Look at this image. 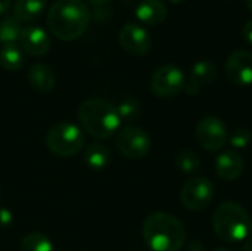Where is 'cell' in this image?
Listing matches in <instances>:
<instances>
[{"instance_id": "25", "label": "cell", "mask_w": 252, "mask_h": 251, "mask_svg": "<svg viewBox=\"0 0 252 251\" xmlns=\"http://www.w3.org/2000/svg\"><path fill=\"white\" fill-rule=\"evenodd\" d=\"M13 223V215L9 209L0 207V228H9Z\"/></svg>"}, {"instance_id": "10", "label": "cell", "mask_w": 252, "mask_h": 251, "mask_svg": "<svg viewBox=\"0 0 252 251\" xmlns=\"http://www.w3.org/2000/svg\"><path fill=\"white\" fill-rule=\"evenodd\" d=\"M118 41L126 52L134 56L145 55L151 47L149 33L142 25L133 22H128L121 27L118 33Z\"/></svg>"}, {"instance_id": "14", "label": "cell", "mask_w": 252, "mask_h": 251, "mask_svg": "<svg viewBox=\"0 0 252 251\" xmlns=\"http://www.w3.org/2000/svg\"><path fill=\"white\" fill-rule=\"evenodd\" d=\"M244 158L235 149L224 151L216 158V173L227 182L236 180L244 173Z\"/></svg>"}, {"instance_id": "20", "label": "cell", "mask_w": 252, "mask_h": 251, "mask_svg": "<svg viewBox=\"0 0 252 251\" xmlns=\"http://www.w3.org/2000/svg\"><path fill=\"white\" fill-rule=\"evenodd\" d=\"M21 251H55L50 238L41 232H28L21 240Z\"/></svg>"}, {"instance_id": "30", "label": "cell", "mask_w": 252, "mask_h": 251, "mask_svg": "<svg viewBox=\"0 0 252 251\" xmlns=\"http://www.w3.org/2000/svg\"><path fill=\"white\" fill-rule=\"evenodd\" d=\"M89 1H90V3H93V4H97V6H99V4H103V3H106L108 0H89Z\"/></svg>"}, {"instance_id": "23", "label": "cell", "mask_w": 252, "mask_h": 251, "mask_svg": "<svg viewBox=\"0 0 252 251\" xmlns=\"http://www.w3.org/2000/svg\"><path fill=\"white\" fill-rule=\"evenodd\" d=\"M174 163H176V167H177L180 172L189 173V175L198 172V170L201 169V166H202L199 157H198L193 151H190V149H183V151H180V152L176 155Z\"/></svg>"}, {"instance_id": "26", "label": "cell", "mask_w": 252, "mask_h": 251, "mask_svg": "<svg viewBox=\"0 0 252 251\" xmlns=\"http://www.w3.org/2000/svg\"><path fill=\"white\" fill-rule=\"evenodd\" d=\"M242 34H244V37H245V40L252 44V18L251 19H248L245 24H244V28H242Z\"/></svg>"}, {"instance_id": "18", "label": "cell", "mask_w": 252, "mask_h": 251, "mask_svg": "<svg viewBox=\"0 0 252 251\" xmlns=\"http://www.w3.org/2000/svg\"><path fill=\"white\" fill-rule=\"evenodd\" d=\"M46 0H15L13 16L18 21H32L44 9Z\"/></svg>"}, {"instance_id": "29", "label": "cell", "mask_w": 252, "mask_h": 251, "mask_svg": "<svg viewBox=\"0 0 252 251\" xmlns=\"http://www.w3.org/2000/svg\"><path fill=\"white\" fill-rule=\"evenodd\" d=\"M242 251H252V238L245 241V244L242 247Z\"/></svg>"}, {"instance_id": "28", "label": "cell", "mask_w": 252, "mask_h": 251, "mask_svg": "<svg viewBox=\"0 0 252 251\" xmlns=\"http://www.w3.org/2000/svg\"><path fill=\"white\" fill-rule=\"evenodd\" d=\"M10 1H12V0H0V13H4V12L9 9Z\"/></svg>"}, {"instance_id": "4", "label": "cell", "mask_w": 252, "mask_h": 251, "mask_svg": "<svg viewBox=\"0 0 252 251\" xmlns=\"http://www.w3.org/2000/svg\"><path fill=\"white\" fill-rule=\"evenodd\" d=\"M213 228L220 240L226 243H241L251 234V217L238 203L224 201L213 215Z\"/></svg>"}, {"instance_id": "3", "label": "cell", "mask_w": 252, "mask_h": 251, "mask_svg": "<svg viewBox=\"0 0 252 251\" xmlns=\"http://www.w3.org/2000/svg\"><path fill=\"white\" fill-rule=\"evenodd\" d=\"M142 234L152 251H180L186 240L182 222L165 212L151 213L143 222Z\"/></svg>"}, {"instance_id": "24", "label": "cell", "mask_w": 252, "mask_h": 251, "mask_svg": "<svg viewBox=\"0 0 252 251\" xmlns=\"http://www.w3.org/2000/svg\"><path fill=\"white\" fill-rule=\"evenodd\" d=\"M229 142H230L232 148H235V151L245 149L252 142L251 132L245 127H236L232 133H229Z\"/></svg>"}, {"instance_id": "2", "label": "cell", "mask_w": 252, "mask_h": 251, "mask_svg": "<svg viewBox=\"0 0 252 251\" xmlns=\"http://www.w3.org/2000/svg\"><path fill=\"white\" fill-rule=\"evenodd\" d=\"M92 18L89 6L83 0H56L47 13L49 30L61 40L80 37Z\"/></svg>"}, {"instance_id": "31", "label": "cell", "mask_w": 252, "mask_h": 251, "mask_svg": "<svg viewBox=\"0 0 252 251\" xmlns=\"http://www.w3.org/2000/svg\"><path fill=\"white\" fill-rule=\"evenodd\" d=\"M213 251H232L230 249H227V247H217V249H214Z\"/></svg>"}, {"instance_id": "11", "label": "cell", "mask_w": 252, "mask_h": 251, "mask_svg": "<svg viewBox=\"0 0 252 251\" xmlns=\"http://www.w3.org/2000/svg\"><path fill=\"white\" fill-rule=\"evenodd\" d=\"M224 70L232 83L238 86H251L252 53L248 50H235L226 59Z\"/></svg>"}, {"instance_id": "15", "label": "cell", "mask_w": 252, "mask_h": 251, "mask_svg": "<svg viewBox=\"0 0 252 251\" xmlns=\"http://www.w3.org/2000/svg\"><path fill=\"white\" fill-rule=\"evenodd\" d=\"M30 86L38 93H49L56 83V75L47 64H32L27 74Z\"/></svg>"}, {"instance_id": "34", "label": "cell", "mask_w": 252, "mask_h": 251, "mask_svg": "<svg viewBox=\"0 0 252 251\" xmlns=\"http://www.w3.org/2000/svg\"><path fill=\"white\" fill-rule=\"evenodd\" d=\"M0 197H1V188H0Z\"/></svg>"}, {"instance_id": "22", "label": "cell", "mask_w": 252, "mask_h": 251, "mask_svg": "<svg viewBox=\"0 0 252 251\" xmlns=\"http://www.w3.org/2000/svg\"><path fill=\"white\" fill-rule=\"evenodd\" d=\"M21 33V24L19 21L12 16H3L0 18V41L4 43H15V40H18Z\"/></svg>"}, {"instance_id": "17", "label": "cell", "mask_w": 252, "mask_h": 251, "mask_svg": "<svg viewBox=\"0 0 252 251\" xmlns=\"http://www.w3.org/2000/svg\"><path fill=\"white\" fill-rule=\"evenodd\" d=\"M83 160L89 169L103 170L105 167H108V164L111 161V152L103 143L94 142V143H90L86 146L84 154H83Z\"/></svg>"}, {"instance_id": "7", "label": "cell", "mask_w": 252, "mask_h": 251, "mask_svg": "<svg viewBox=\"0 0 252 251\" xmlns=\"http://www.w3.org/2000/svg\"><path fill=\"white\" fill-rule=\"evenodd\" d=\"M118 152L130 160H140L151 149V136L137 126H126L118 132L115 141Z\"/></svg>"}, {"instance_id": "12", "label": "cell", "mask_w": 252, "mask_h": 251, "mask_svg": "<svg viewBox=\"0 0 252 251\" xmlns=\"http://www.w3.org/2000/svg\"><path fill=\"white\" fill-rule=\"evenodd\" d=\"M18 41L19 47L31 56H43L50 47V38L47 33L37 25H28L21 28Z\"/></svg>"}, {"instance_id": "27", "label": "cell", "mask_w": 252, "mask_h": 251, "mask_svg": "<svg viewBox=\"0 0 252 251\" xmlns=\"http://www.w3.org/2000/svg\"><path fill=\"white\" fill-rule=\"evenodd\" d=\"M188 251H204V246H202V243H201V241L195 240V241H192V243L189 244Z\"/></svg>"}, {"instance_id": "6", "label": "cell", "mask_w": 252, "mask_h": 251, "mask_svg": "<svg viewBox=\"0 0 252 251\" xmlns=\"http://www.w3.org/2000/svg\"><path fill=\"white\" fill-rule=\"evenodd\" d=\"M185 72L173 64L158 67L151 77V90L159 98H173L185 90Z\"/></svg>"}, {"instance_id": "1", "label": "cell", "mask_w": 252, "mask_h": 251, "mask_svg": "<svg viewBox=\"0 0 252 251\" xmlns=\"http://www.w3.org/2000/svg\"><path fill=\"white\" fill-rule=\"evenodd\" d=\"M77 118L81 130L97 141L109 139L121 126L117 105L103 98L86 99L77 111Z\"/></svg>"}, {"instance_id": "33", "label": "cell", "mask_w": 252, "mask_h": 251, "mask_svg": "<svg viewBox=\"0 0 252 251\" xmlns=\"http://www.w3.org/2000/svg\"><path fill=\"white\" fill-rule=\"evenodd\" d=\"M168 1H171V3H182V1H185V0H168Z\"/></svg>"}, {"instance_id": "13", "label": "cell", "mask_w": 252, "mask_h": 251, "mask_svg": "<svg viewBox=\"0 0 252 251\" xmlns=\"http://www.w3.org/2000/svg\"><path fill=\"white\" fill-rule=\"evenodd\" d=\"M217 77V68L211 61H198L190 70V77L186 80L185 92L189 96H196L204 86L211 84Z\"/></svg>"}, {"instance_id": "21", "label": "cell", "mask_w": 252, "mask_h": 251, "mask_svg": "<svg viewBox=\"0 0 252 251\" xmlns=\"http://www.w3.org/2000/svg\"><path fill=\"white\" fill-rule=\"evenodd\" d=\"M117 109H118V115H120L121 121H128V123L136 121L140 117V114H142V105L133 96L124 98L117 105Z\"/></svg>"}, {"instance_id": "32", "label": "cell", "mask_w": 252, "mask_h": 251, "mask_svg": "<svg viewBox=\"0 0 252 251\" xmlns=\"http://www.w3.org/2000/svg\"><path fill=\"white\" fill-rule=\"evenodd\" d=\"M247 1V6H248V9L252 12V0H245Z\"/></svg>"}, {"instance_id": "16", "label": "cell", "mask_w": 252, "mask_h": 251, "mask_svg": "<svg viewBox=\"0 0 252 251\" xmlns=\"http://www.w3.org/2000/svg\"><path fill=\"white\" fill-rule=\"evenodd\" d=\"M167 6L162 0H142L136 7V16L149 25H158L167 18Z\"/></svg>"}, {"instance_id": "8", "label": "cell", "mask_w": 252, "mask_h": 251, "mask_svg": "<svg viewBox=\"0 0 252 251\" xmlns=\"http://www.w3.org/2000/svg\"><path fill=\"white\" fill-rule=\"evenodd\" d=\"M195 136L198 143L207 151H220L229 142V130L221 118L210 115L199 120Z\"/></svg>"}, {"instance_id": "5", "label": "cell", "mask_w": 252, "mask_h": 251, "mask_svg": "<svg viewBox=\"0 0 252 251\" xmlns=\"http://www.w3.org/2000/svg\"><path fill=\"white\" fill-rule=\"evenodd\" d=\"M84 143L86 138L81 127L72 123H56L46 133V146L56 157H74L83 149Z\"/></svg>"}, {"instance_id": "9", "label": "cell", "mask_w": 252, "mask_h": 251, "mask_svg": "<svg viewBox=\"0 0 252 251\" xmlns=\"http://www.w3.org/2000/svg\"><path fill=\"white\" fill-rule=\"evenodd\" d=\"M180 198L186 209L192 212H202L214 200V186L211 180L202 176L189 179L182 188Z\"/></svg>"}, {"instance_id": "19", "label": "cell", "mask_w": 252, "mask_h": 251, "mask_svg": "<svg viewBox=\"0 0 252 251\" xmlns=\"http://www.w3.org/2000/svg\"><path fill=\"white\" fill-rule=\"evenodd\" d=\"M24 64L22 49L16 43H4L0 47V65L7 71H16Z\"/></svg>"}]
</instances>
